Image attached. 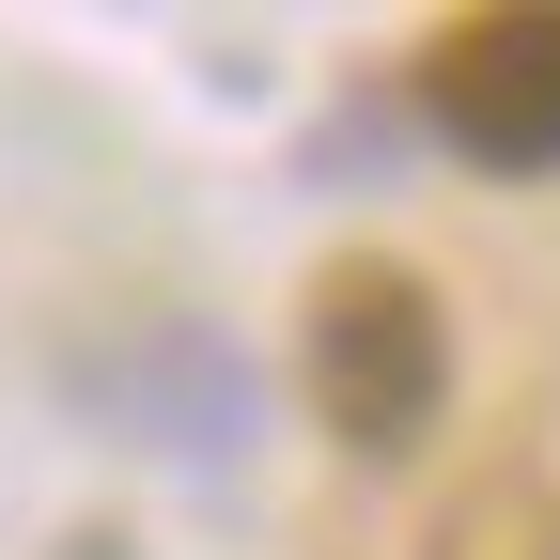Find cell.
Listing matches in <instances>:
<instances>
[{
  "instance_id": "2",
  "label": "cell",
  "mask_w": 560,
  "mask_h": 560,
  "mask_svg": "<svg viewBox=\"0 0 560 560\" xmlns=\"http://www.w3.org/2000/svg\"><path fill=\"white\" fill-rule=\"evenodd\" d=\"M420 125L452 140L467 172H560V0H499V16H452L420 47Z\"/></svg>"
},
{
  "instance_id": "1",
  "label": "cell",
  "mask_w": 560,
  "mask_h": 560,
  "mask_svg": "<svg viewBox=\"0 0 560 560\" xmlns=\"http://www.w3.org/2000/svg\"><path fill=\"white\" fill-rule=\"evenodd\" d=\"M296 374H312V420L342 452H420L452 405V312L420 265H327L312 280V327H296Z\"/></svg>"
}]
</instances>
